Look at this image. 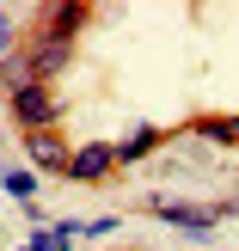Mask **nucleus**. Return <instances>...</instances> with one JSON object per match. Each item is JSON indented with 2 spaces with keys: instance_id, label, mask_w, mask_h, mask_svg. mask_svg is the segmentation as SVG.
<instances>
[{
  "instance_id": "7ed1b4c3",
  "label": "nucleus",
  "mask_w": 239,
  "mask_h": 251,
  "mask_svg": "<svg viewBox=\"0 0 239 251\" xmlns=\"http://www.w3.org/2000/svg\"><path fill=\"white\" fill-rule=\"evenodd\" d=\"M110 166H117L110 147H80V153H68V178H105Z\"/></svg>"
},
{
  "instance_id": "6e6552de",
  "label": "nucleus",
  "mask_w": 239,
  "mask_h": 251,
  "mask_svg": "<svg viewBox=\"0 0 239 251\" xmlns=\"http://www.w3.org/2000/svg\"><path fill=\"white\" fill-rule=\"evenodd\" d=\"M0 49H6V12H0Z\"/></svg>"
},
{
  "instance_id": "20e7f679",
  "label": "nucleus",
  "mask_w": 239,
  "mask_h": 251,
  "mask_svg": "<svg viewBox=\"0 0 239 251\" xmlns=\"http://www.w3.org/2000/svg\"><path fill=\"white\" fill-rule=\"evenodd\" d=\"M141 153H154V129H135L129 141L110 147V159H123V166H129V159H141Z\"/></svg>"
},
{
  "instance_id": "f257e3e1",
  "label": "nucleus",
  "mask_w": 239,
  "mask_h": 251,
  "mask_svg": "<svg viewBox=\"0 0 239 251\" xmlns=\"http://www.w3.org/2000/svg\"><path fill=\"white\" fill-rule=\"evenodd\" d=\"M12 110H19V123H25V129H43V123L55 117V98H49V92H37V86H25V92H12Z\"/></svg>"
},
{
  "instance_id": "0eeeda50",
  "label": "nucleus",
  "mask_w": 239,
  "mask_h": 251,
  "mask_svg": "<svg viewBox=\"0 0 239 251\" xmlns=\"http://www.w3.org/2000/svg\"><path fill=\"white\" fill-rule=\"evenodd\" d=\"M203 135H215V141H233V135H239V117H233V123H203Z\"/></svg>"
},
{
  "instance_id": "423d86ee",
  "label": "nucleus",
  "mask_w": 239,
  "mask_h": 251,
  "mask_svg": "<svg viewBox=\"0 0 239 251\" xmlns=\"http://www.w3.org/2000/svg\"><path fill=\"white\" fill-rule=\"evenodd\" d=\"M0 184H6L19 202H31V190H37V178H31V172H0Z\"/></svg>"
},
{
  "instance_id": "f03ea898",
  "label": "nucleus",
  "mask_w": 239,
  "mask_h": 251,
  "mask_svg": "<svg viewBox=\"0 0 239 251\" xmlns=\"http://www.w3.org/2000/svg\"><path fill=\"white\" fill-rule=\"evenodd\" d=\"M154 215L178 221V227H190V233H209V227H215V215H221V208H190V202H154Z\"/></svg>"
},
{
  "instance_id": "39448f33",
  "label": "nucleus",
  "mask_w": 239,
  "mask_h": 251,
  "mask_svg": "<svg viewBox=\"0 0 239 251\" xmlns=\"http://www.w3.org/2000/svg\"><path fill=\"white\" fill-rule=\"evenodd\" d=\"M31 159H37V166H55V172H68V153H61L55 141H31Z\"/></svg>"
}]
</instances>
